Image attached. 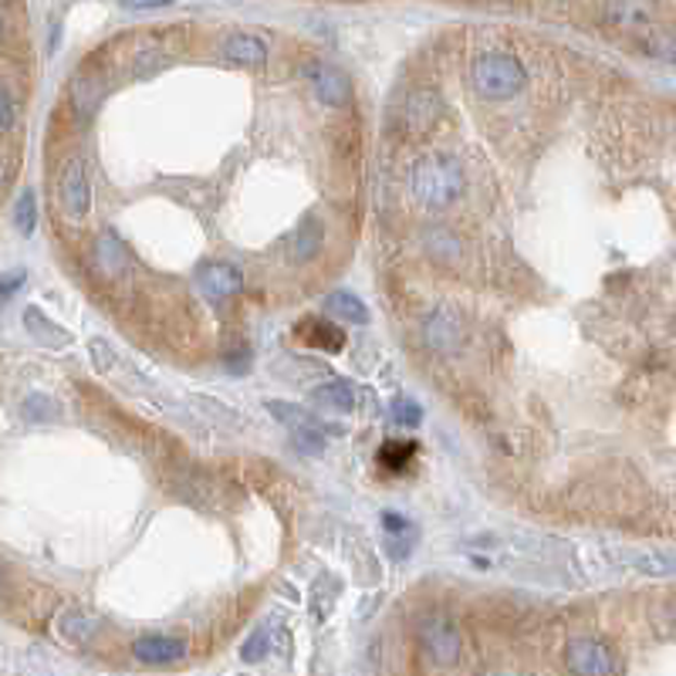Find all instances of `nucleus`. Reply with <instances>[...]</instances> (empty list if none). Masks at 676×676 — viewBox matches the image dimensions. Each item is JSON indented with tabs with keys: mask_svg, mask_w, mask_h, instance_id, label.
Here are the masks:
<instances>
[{
	"mask_svg": "<svg viewBox=\"0 0 676 676\" xmlns=\"http://www.w3.org/2000/svg\"><path fill=\"white\" fill-rule=\"evenodd\" d=\"M417 200L426 207H450V203L463 193V169L450 156H423L409 176Z\"/></svg>",
	"mask_w": 676,
	"mask_h": 676,
	"instance_id": "f257e3e1",
	"label": "nucleus"
},
{
	"mask_svg": "<svg viewBox=\"0 0 676 676\" xmlns=\"http://www.w3.org/2000/svg\"><path fill=\"white\" fill-rule=\"evenodd\" d=\"M470 78H474V88H477L481 99L505 102V99H514L521 92L527 75H524V68H521V62L514 54H484V58H477Z\"/></svg>",
	"mask_w": 676,
	"mask_h": 676,
	"instance_id": "f03ea898",
	"label": "nucleus"
},
{
	"mask_svg": "<svg viewBox=\"0 0 676 676\" xmlns=\"http://www.w3.org/2000/svg\"><path fill=\"white\" fill-rule=\"evenodd\" d=\"M271 417L291 433V439H295V447L308 457L321 454L326 450V423H321L318 417H311L308 409L295 406V403H284V399H271L268 403Z\"/></svg>",
	"mask_w": 676,
	"mask_h": 676,
	"instance_id": "7ed1b4c3",
	"label": "nucleus"
},
{
	"mask_svg": "<svg viewBox=\"0 0 676 676\" xmlns=\"http://www.w3.org/2000/svg\"><path fill=\"white\" fill-rule=\"evenodd\" d=\"M193 288H196V295L220 308L227 305L233 295H241V288H244V275L241 268H233V264H224V260H211V264H203V268L193 275Z\"/></svg>",
	"mask_w": 676,
	"mask_h": 676,
	"instance_id": "20e7f679",
	"label": "nucleus"
},
{
	"mask_svg": "<svg viewBox=\"0 0 676 676\" xmlns=\"http://www.w3.org/2000/svg\"><path fill=\"white\" fill-rule=\"evenodd\" d=\"M58 200H62V214L68 220H81L92 207V190H88V173H85V160L81 156H72L65 173H62V183H58Z\"/></svg>",
	"mask_w": 676,
	"mask_h": 676,
	"instance_id": "39448f33",
	"label": "nucleus"
},
{
	"mask_svg": "<svg viewBox=\"0 0 676 676\" xmlns=\"http://www.w3.org/2000/svg\"><path fill=\"white\" fill-rule=\"evenodd\" d=\"M305 78L311 85V92L326 105L345 109L352 102V78L342 68H335L329 62H311V65H305Z\"/></svg>",
	"mask_w": 676,
	"mask_h": 676,
	"instance_id": "423d86ee",
	"label": "nucleus"
},
{
	"mask_svg": "<svg viewBox=\"0 0 676 676\" xmlns=\"http://www.w3.org/2000/svg\"><path fill=\"white\" fill-rule=\"evenodd\" d=\"M420 639H423V650L439 666L457 663V656H460V633H457V626L447 620V615H426V620L420 623Z\"/></svg>",
	"mask_w": 676,
	"mask_h": 676,
	"instance_id": "0eeeda50",
	"label": "nucleus"
},
{
	"mask_svg": "<svg viewBox=\"0 0 676 676\" xmlns=\"http://www.w3.org/2000/svg\"><path fill=\"white\" fill-rule=\"evenodd\" d=\"M565 666L572 676H612V656L599 639L578 636L565 646Z\"/></svg>",
	"mask_w": 676,
	"mask_h": 676,
	"instance_id": "6e6552de",
	"label": "nucleus"
},
{
	"mask_svg": "<svg viewBox=\"0 0 676 676\" xmlns=\"http://www.w3.org/2000/svg\"><path fill=\"white\" fill-rule=\"evenodd\" d=\"M612 558L626 569H636L642 575L666 578L676 575V554L673 551H656V548H609Z\"/></svg>",
	"mask_w": 676,
	"mask_h": 676,
	"instance_id": "1a4fd4ad",
	"label": "nucleus"
},
{
	"mask_svg": "<svg viewBox=\"0 0 676 676\" xmlns=\"http://www.w3.org/2000/svg\"><path fill=\"white\" fill-rule=\"evenodd\" d=\"M132 653L145 666H166V663H176L187 656V642L173 639V636H139L132 642Z\"/></svg>",
	"mask_w": 676,
	"mask_h": 676,
	"instance_id": "9d476101",
	"label": "nucleus"
},
{
	"mask_svg": "<svg viewBox=\"0 0 676 676\" xmlns=\"http://www.w3.org/2000/svg\"><path fill=\"white\" fill-rule=\"evenodd\" d=\"M92 260H95V268L102 278H123L129 268H132V260H129V251L126 244L119 241V233H112L105 230L102 238L95 241V251H92Z\"/></svg>",
	"mask_w": 676,
	"mask_h": 676,
	"instance_id": "9b49d317",
	"label": "nucleus"
},
{
	"mask_svg": "<svg viewBox=\"0 0 676 676\" xmlns=\"http://www.w3.org/2000/svg\"><path fill=\"white\" fill-rule=\"evenodd\" d=\"M220 51H224L227 62H238V65H264L268 62V41L257 38V35H247V31L230 35Z\"/></svg>",
	"mask_w": 676,
	"mask_h": 676,
	"instance_id": "f8f14e48",
	"label": "nucleus"
},
{
	"mask_svg": "<svg viewBox=\"0 0 676 676\" xmlns=\"http://www.w3.org/2000/svg\"><path fill=\"white\" fill-rule=\"evenodd\" d=\"M295 335L308 348H321V352H342L345 348V332L329 326V321H321V318H302V326L295 329Z\"/></svg>",
	"mask_w": 676,
	"mask_h": 676,
	"instance_id": "ddd939ff",
	"label": "nucleus"
},
{
	"mask_svg": "<svg viewBox=\"0 0 676 676\" xmlns=\"http://www.w3.org/2000/svg\"><path fill=\"white\" fill-rule=\"evenodd\" d=\"M439 115V99L433 92H413L406 102V123L413 132H423L433 126V119Z\"/></svg>",
	"mask_w": 676,
	"mask_h": 676,
	"instance_id": "4468645a",
	"label": "nucleus"
},
{
	"mask_svg": "<svg viewBox=\"0 0 676 676\" xmlns=\"http://www.w3.org/2000/svg\"><path fill=\"white\" fill-rule=\"evenodd\" d=\"M329 311L339 315L342 321H352V326H366L369 321V308L359 302V295H352V291H332Z\"/></svg>",
	"mask_w": 676,
	"mask_h": 676,
	"instance_id": "2eb2a0df",
	"label": "nucleus"
},
{
	"mask_svg": "<svg viewBox=\"0 0 676 676\" xmlns=\"http://www.w3.org/2000/svg\"><path fill=\"white\" fill-rule=\"evenodd\" d=\"M311 399L321 403V406L339 409V413H348V409L356 406V393H352L348 382H326V386L311 390Z\"/></svg>",
	"mask_w": 676,
	"mask_h": 676,
	"instance_id": "dca6fc26",
	"label": "nucleus"
},
{
	"mask_svg": "<svg viewBox=\"0 0 676 676\" xmlns=\"http://www.w3.org/2000/svg\"><path fill=\"white\" fill-rule=\"evenodd\" d=\"M413 454H417V444H403V439H386V444L379 447V463L382 467H390V470H403V467H409V460H413Z\"/></svg>",
	"mask_w": 676,
	"mask_h": 676,
	"instance_id": "f3484780",
	"label": "nucleus"
},
{
	"mask_svg": "<svg viewBox=\"0 0 676 676\" xmlns=\"http://www.w3.org/2000/svg\"><path fill=\"white\" fill-rule=\"evenodd\" d=\"M426 335H430V342L439 348V352H450L454 345H457V321L447 315V311H439L430 326H426Z\"/></svg>",
	"mask_w": 676,
	"mask_h": 676,
	"instance_id": "a211bd4d",
	"label": "nucleus"
},
{
	"mask_svg": "<svg viewBox=\"0 0 676 676\" xmlns=\"http://www.w3.org/2000/svg\"><path fill=\"white\" fill-rule=\"evenodd\" d=\"M321 247V224L315 217L302 220V227L295 230V257L298 260H308L315 257V251Z\"/></svg>",
	"mask_w": 676,
	"mask_h": 676,
	"instance_id": "6ab92c4d",
	"label": "nucleus"
},
{
	"mask_svg": "<svg viewBox=\"0 0 676 676\" xmlns=\"http://www.w3.org/2000/svg\"><path fill=\"white\" fill-rule=\"evenodd\" d=\"M605 17L615 21V24H623V27H633V24H646V17H650V8H646V4H609Z\"/></svg>",
	"mask_w": 676,
	"mask_h": 676,
	"instance_id": "aec40b11",
	"label": "nucleus"
},
{
	"mask_svg": "<svg viewBox=\"0 0 676 676\" xmlns=\"http://www.w3.org/2000/svg\"><path fill=\"white\" fill-rule=\"evenodd\" d=\"M35 220H38V214H35V193L24 190L17 196V203H14V224H17L21 233H35Z\"/></svg>",
	"mask_w": 676,
	"mask_h": 676,
	"instance_id": "412c9836",
	"label": "nucleus"
},
{
	"mask_svg": "<svg viewBox=\"0 0 676 676\" xmlns=\"http://www.w3.org/2000/svg\"><path fill=\"white\" fill-rule=\"evenodd\" d=\"M393 423L403 426V430H417V426L423 423V409H420V403H413V399H396V403H393Z\"/></svg>",
	"mask_w": 676,
	"mask_h": 676,
	"instance_id": "4be33fe9",
	"label": "nucleus"
},
{
	"mask_svg": "<svg viewBox=\"0 0 676 676\" xmlns=\"http://www.w3.org/2000/svg\"><path fill=\"white\" fill-rule=\"evenodd\" d=\"M268 646H271V639H268V629H257L244 646H241V660L244 663H257V660H264L268 656Z\"/></svg>",
	"mask_w": 676,
	"mask_h": 676,
	"instance_id": "5701e85b",
	"label": "nucleus"
},
{
	"mask_svg": "<svg viewBox=\"0 0 676 676\" xmlns=\"http://www.w3.org/2000/svg\"><path fill=\"white\" fill-rule=\"evenodd\" d=\"M14 95H11V88L4 85V88H0V129H4V132H11L14 129Z\"/></svg>",
	"mask_w": 676,
	"mask_h": 676,
	"instance_id": "b1692460",
	"label": "nucleus"
},
{
	"mask_svg": "<svg viewBox=\"0 0 676 676\" xmlns=\"http://www.w3.org/2000/svg\"><path fill=\"white\" fill-rule=\"evenodd\" d=\"M21 284H24V275H14V278H4V288H0V295H4V302H8V298L14 295V291H17Z\"/></svg>",
	"mask_w": 676,
	"mask_h": 676,
	"instance_id": "393cba45",
	"label": "nucleus"
},
{
	"mask_svg": "<svg viewBox=\"0 0 676 676\" xmlns=\"http://www.w3.org/2000/svg\"><path fill=\"white\" fill-rule=\"evenodd\" d=\"M382 524H386L390 532H406V527H409V524H406L403 518H396V514H386V518H382Z\"/></svg>",
	"mask_w": 676,
	"mask_h": 676,
	"instance_id": "a878e982",
	"label": "nucleus"
},
{
	"mask_svg": "<svg viewBox=\"0 0 676 676\" xmlns=\"http://www.w3.org/2000/svg\"><path fill=\"white\" fill-rule=\"evenodd\" d=\"M669 615H673V623H676V599H673V605H669Z\"/></svg>",
	"mask_w": 676,
	"mask_h": 676,
	"instance_id": "bb28decb",
	"label": "nucleus"
},
{
	"mask_svg": "<svg viewBox=\"0 0 676 676\" xmlns=\"http://www.w3.org/2000/svg\"><path fill=\"white\" fill-rule=\"evenodd\" d=\"M490 676H521V673H490Z\"/></svg>",
	"mask_w": 676,
	"mask_h": 676,
	"instance_id": "cd10ccee",
	"label": "nucleus"
}]
</instances>
